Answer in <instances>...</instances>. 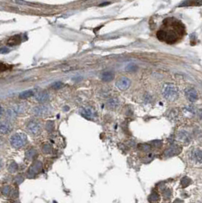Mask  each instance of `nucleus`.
Listing matches in <instances>:
<instances>
[{
	"label": "nucleus",
	"mask_w": 202,
	"mask_h": 203,
	"mask_svg": "<svg viewBox=\"0 0 202 203\" xmlns=\"http://www.w3.org/2000/svg\"><path fill=\"white\" fill-rule=\"evenodd\" d=\"M162 95L168 101H175L179 96V91L174 85L166 84L162 89Z\"/></svg>",
	"instance_id": "f257e3e1"
},
{
	"label": "nucleus",
	"mask_w": 202,
	"mask_h": 203,
	"mask_svg": "<svg viewBox=\"0 0 202 203\" xmlns=\"http://www.w3.org/2000/svg\"><path fill=\"white\" fill-rule=\"evenodd\" d=\"M27 141L28 139H27L26 134L24 133H15L10 138V144L13 147L18 149L25 146L26 144Z\"/></svg>",
	"instance_id": "f03ea898"
},
{
	"label": "nucleus",
	"mask_w": 202,
	"mask_h": 203,
	"mask_svg": "<svg viewBox=\"0 0 202 203\" xmlns=\"http://www.w3.org/2000/svg\"><path fill=\"white\" fill-rule=\"evenodd\" d=\"M157 37L161 41L167 42V43H174L177 40V35L172 31H159L157 32Z\"/></svg>",
	"instance_id": "7ed1b4c3"
},
{
	"label": "nucleus",
	"mask_w": 202,
	"mask_h": 203,
	"mask_svg": "<svg viewBox=\"0 0 202 203\" xmlns=\"http://www.w3.org/2000/svg\"><path fill=\"white\" fill-rule=\"evenodd\" d=\"M27 131L33 135H37L41 132V125L37 120H31L27 124Z\"/></svg>",
	"instance_id": "20e7f679"
},
{
	"label": "nucleus",
	"mask_w": 202,
	"mask_h": 203,
	"mask_svg": "<svg viewBox=\"0 0 202 203\" xmlns=\"http://www.w3.org/2000/svg\"><path fill=\"white\" fill-rule=\"evenodd\" d=\"M32 113L36 116H44L50 113V107L48 105H41L35 106L32 109Z\"/></svg>",
	"instance_id": "39448f33"
},
{
	"label": "nucleus",
	"mask_w": 202,
	"mask_h": 203,
	"mask_svg": "<svg viewBox=\"0 0 202 203\" xmlns=\"http://www.w3.org/2000/svg\"><path fill=\"white\" fill-rule=\"evenodd\" d=\"M185 97L187 98L188 101L191 102H195L198 100V92H197L196 89L193 88H188L185 90Z\"/></svg>",
	"instance_id": "423d86ee"
},
{
	"label": "nucleus",
	"mask_w": 202,
	"mask_h": 203,
	"mask_svg": "<svg viewBox=\"0 0 202 203\" xmlns=\"http://www.w3.org/2000/svg\"><path fill=\"white\" fill-rule=\"evenodd\" d=\"M130 85H131V80H130L128 78L124 77H121L120 79L116 82V86L121 90H126L129 88Z\"/></svg>",
	"instance_id": "0eeeda50"
},
{
	"label": "nucleus",
	"mask_w": 202,
	"mask_h": 203,
	"mask_svg": "<svg viewBox=\"0 0 202 203\" xmlns=\"http://www.w3.org/2000/svg\"><path fill=\"white\" fill-rule=\"evenodd\" d=\"M12 130V126L7 121L0 122V134H8Z\"/></svg>",
	"instance_id": "6e6552de"
},
{
	"label": "nucleus",
	"mask_w": 202,
	"mask_h": 203,
	"mask_svg": "<svg viewBox=\"0 0 202 203\" xmlns=\"http://www.w3.org/2000/svg\"><path fill=\"white\" fill-rule=\"evenodd\" d=\"M181 152V149L178 147H171L169 149H167L166 151L164 153V156L167 157H169L176 156V155L179 154V153Z\"/></svg>",
	"instance_id": "1a4fd4ad"
},
{
	"label": "nucleus",
	"mask_w": 202,
	"mask_h": 203,
	"mask_svg": "<svg viewBox=\"0 0 202 203\" xmlns=\"http://www.w3.org/2000/svg\"><path fill=\"white\" fill-rule=\"evenodd\" d=\"M35 99L40 102H45L49 99V94L45 91L39 92L35 94Z\"/></svg>",
	"instance_id": "9d476101"
},
{
	"label": "nucleus",
	"mask_w": 202,
	"mask_h": 203,
	"mask_svg": "<svg viewBox=\"0 0 202 203\" xmlns=\"http://www.w3.org/2000/svg\"><path fill=\"white\" fill-rule=\"evenodd\" d=\"M193 160L198 163H202V149H195L191 153Z\"/></svg>",
	"instance_id": "9b49d317"
},
{
	"label": "nucleus",
	"mask_w": 202,
	"mask_h": 203,
	"mask_svg": "<svg viewBox=\"0 0 202 203\" xmlns=\"http://www.w3.org/2000/svg\"><path fill=\"white\" fill-rule=\"evenodd\" d=\"M114 79V73L111 71H107L102 73V80L105 82H110Z\"/></svg>",
	"instance_id": "f8f14e48"
},
{
	"label": "nucleus",
	"mask_w": 202,
	"mask_h": 203,
	"mask_svg": "<svg viewBox=\"0 0 202 203\" xmlns=\"http://www.w3.org/2000/svg\"><path fill=\"white\" fill-rule=\"evenodd\" d=\"M181 6H202V0H189L187 2L182 3Z\"/></svg>",
	"instance_id": "ddd939ff"
},
{
	"label": "nucleus",
	"mask_w": 202,
	"mask_h": 203,
	"mask_svg": "<svg viewBox=\"0 0 202 203\" xmlns=\"http://www.w3.org/2000/svg\"><path fill=\"white\" fill-rule=\"evenodd\" d=\"M34 95V91L33 90H25V91L22 92L19 94V98L22 99H25L28 98V97L31 96V95Z\"/></svg>",
	"instance_id": "4468645a"
},
{
	"label": "nucleus",
	"mask_w": 202,
	"mask_h": 203,
	"mask_svg": "<svg viewBox=\"0 0 202 203\" xmlns=\"http://www.w3.org/2000/svg\"><path fill=\"white\" fill-rule=\"evenodd\" d=\"M83 115L85 116L86 118H92L95 115V112H94V111L92 110V109L90 108H88V109H85V110L83 111Z\"/></svg>",
	"instance_id": "2eb2a0df"
},
{
	"label": "nucleus",
	"mask_w": 202,
	"mask_h": 203,
	"mask_svg": "<svg viewBox=\"0 0 202 203\" xmlns=\"http://www.w3.org/2000/svg\"><path fill=\"white\" fill-rule=\"evenodd\" d=\"M108 105L110 108H116L118 105V100L116 99H112L108 102Z\"/></svg>",
	"instance_id": "dca6fc26"
},
{
	"label": "nucleus",
	"mask_w": 202,
	"mask_h": 203,
	"mask_svg": "<svg viewBox=\"0 0 202 203\" xmlns=\"http://www.w3.org/2000/svg\"><path fill=\"white\" fill-rule=\"evenodd\" d=\"M179 136H180V138L183 141L188 142L190 141L189 134L186 131H181V132H180V134H179Z\"/></svg>",
	"instance_id": "f3484780"
},
{
	"label": "nucleus",
	"mask_w": 202,
	"mask_h": 203,
	"mask_svg": "<svg viewBox=\"0 0 202 203\" xmlns=\"http://www.w3.org/2000/svg\"><path fill=\"white\" fill-rule=\"evenodd\" d=\"M191 179H189L188 177H184V178H183L182 180H181V185H182L184 187L188 186L189 185V184L191 183Z\"/></svg>",
	"instance_id": "a211bd4d"
},
{
	"label": "nucleus",
	"mask_w": 202,
	"mask_h": 203,
	"mask_svg": "<svg viewBox=\"0 0 202 203\" xmlns=\"http://www.w3.org/2000/svg\"><path fill=\"white\" fill-rule=\"evenodd\" d=\"M138 148L140 150H142V151H149V150H150V146L148 144H139V146H138Z\"/></svg>",
	"instance_id": "6ab92c4d"
},
{
	"label": "nucleus",
	"mask_w": 202,
	"mask_h": 203,
	"mask_svg": "<svg viewBox=\"0 0 202 203\" xmlns=\"http://www.w3.org/2000/svg\"><path fill=\"white\" fill-rule=\"evenodd\" d=\"M63 86V84L62 83H60V82H57V83H54V84H53L51 86H52V88L56 89H60Z\"/></svg>",
	"instance_id": "aec40b11"
},
{
	"label": "nucleus",
	"mask_w": 202,
	"mask_h": 203,
	"mask_svg": "<svg viewBox=\"0 0 202 203\" xmlns=\"http://www.w3.org/2000/svg\"><path fill=\"white\" fill-rule=\"evenodd\" d=\"M137 70V66L134 65V64H129L126 67V70L127 71H134Z\"/></svg>",
	"instance_id": "412c9836"
},
{
	"label": "nucleus",
	"mask_w": 202,
	"mask_h": 203,
	"mask_svg": "<svg viewBox=\"0 0 202 203\" xmlns=\"http://www.w3.org/2000/svg\"><path fill=\"white\" fill-rule=\"evenodd\" d=\"M153 153H149V154L147 155V160H146V161L147 162L150 161V160H153Z\"/></svg>",
	"instance_id": "4be33fe9"
},
{
	"label": "nucleus",
	"mask_w": 202,
	"mask_h": 203,
	"mask_svg": "<svg viewBox=\"0 0 202 203\" xmlns=\"http://www.w3.org/2000/svg\"><path fill=\"white\" fill-rule=\"evenodd\" d=\"M198 115H199L200 118L202 119V108L198 109Z\"/></svg>",
	"instance_id": "5701e85b"
},
{
	"label": "nucleus",
	"mask_w": 202,
	"mask_h": 203,
	"mask_svg": "<svg viewBox=\"0 0 202 203\" xmlns=\"http://www.w3.org/2000/svg\"><path fill=\"white\" fill-rule=\"evenodd\" d=\"M3 112H4V110H3L2 107L0 106V117L3 115Z\"/></svg>",
	"instance_id": "b1692460"
},
{
	"label": "nucleus",
	"mask_w": 202,
	"mask_h": 203,
	"mask_svg": "<svg viewBox=\"0 0 202 203\" xmlns=\"http://www.w3.org/2000/svg\"><path fill=\"white\" fill-rule=\"evenodd\" d=\"M3 70H4V68H3V65L2 64H0V71H3Z\"/></svg>",
	"instance_id": "393cba45"
},
{
	"label": "nucleus",
	"mask_w": 202,
	"mask_h": 203,
	"mask_svg": "<svg viewBox=\"0 0 202 203\" xmlns=\"http://www.w3.org/2000/svg\"><path fill=\"white\" fill-rule=\"evenodd\" d=\"M2 167V160L0 159V170H1Z\"/></svg>",
	"instance_id": "a878e982"
},
{
	"label": "nucleus",
	"mask_w": 202,
	"mask_h": 203,
	"mask_svg": "<svg viewBox=\"0 0 202 203\" xmlns=\"http://www.w3.org/2000/svg\"><path fill=\"white\" fill-rule=\"evenodd\" d=\"M0 144H1V143H0Z\"/></svg>",
	"instance_id": "bb28decb"
}]
</instances>
